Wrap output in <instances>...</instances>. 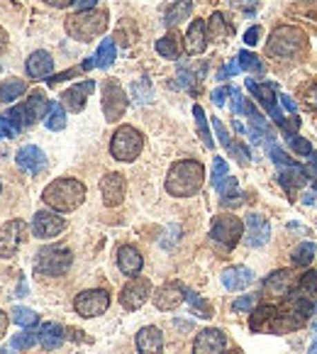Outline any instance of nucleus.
Instances as JSON below:
<instances>
[{
	"label": "nucleus",
	"instance_id": "nucleus-26",
	"mask_svg": "<svg viewBox=\"0 0 317 354\" xmlns=\"http://www.w3.org/2000/svg\"><path fill=\"white\" fill-rule=\"evenodd\" d=\"M52 71H54V59L47 52L39 49V52H32L27 57V73L32 78H49Z\"/></svg>",
	"mask_w": 317,
	"mask_h": 354
},
{
	"label": "nucleus",
	"instance_id": "nucleus-33",
	"mask_svg": "<svg viewBox=\"0 0 317 354\" xmlns=\"http://www.w3.org/2000/svg\"><path fill=\"white\" fill-rule=\"evenodd\" d=\"M47 130H52V132H59V130H64L66 127V108H64L61 103H49V110H47Z\"/></svg>",
	"mask_w": 317,
	"mask_h": 354
},
{
	"label": "nucleus",
	"instance_id": "nucleus-11",
	"mask_svg": "<svg viewBox=\"0 0 317 354\" xmlns=\"http://www.w3.org/2000/svg\"><path fill=\"white\" fill-rule=\"evenodd\" d=\"M25 240H27V223H22V220H8L0 227V257L3 259L15 257Z\"/></svg>",
	"mask_w": 317,
	"mask_h": 354
},
{
	"label": "nucleus",
	"instance_id": "nucleus-60",
	"mask_svg": "<svg viewBox=\"0 0 317 354\" xmlns=\"http://www.w3.org/2000/svg\"><path fill=\"white\" fill-rule=\"evenodd\" d=\"M6 330H8V313L0 310V337L6 335Z\"/></svg>",
	"mask_w": 317,
	"mask_h": 354
},
{
	"label": "nucleus",
	"instance_id": "nucleus-44",
	"mask_svg": "<svg viewBox=\"0 0 317 354\" xmlns=\"http://www.w3.org/2000/svg\"><path fill=\"white\" fill-rule=\"evenodd\" d=\"M224 176H227V162H224L222 156H215V162H213V176H210L213 186L218 188L220 183H222Z\"/></svg>",
	"mask_w": 317,
	"mask_h": 354
},
{
	"label": "nucleus",
	"instance_id": "nucleus-5",
	"mask_svg": "<svg viewBox=\"0 0 317 354\" xmlns=\"http://www.w3.org/2000/svg\"><path fill=\"white\" fill-rule=\"evenodd\" d=\"M47 110H49V100L44 98L42 91H35L22 105H15L12 110H8L6 118L15 125V130L20 132V130H25V127H32L37 120L47 118Z\"/></svg>",
	"mask_w": 317,
	"mask_h": 354
},
{
	"label": "nucleus",
	"instance_id": "nucleus-4",
	"mask_svg": "<svg viewBox=\"0 0 317 354\" xmlns=\"http://www.w3.org/2000/svg\"><path fill=\"white\" fill-rule=\"evenodd\" d=\"M307 39H305V32H300L298 27H278L273 30V35L269 37V47L266 52L276 59H291L296 54H300L305 49Z\"/></svg>",
	"mask_w": 317,
	"mask_h": 354
},
{
	"label": "nucleus",
	"instance_id": "nucleus-20",
	"mask_svg": "<svg viewBox=\"0 0 317 354\" xmlns=\"http://www.w3.org/2000/svg\"><path fill=\"white\" fill-rule=\"evenodd\" d=\"M15 164L27 174H39V171H44V167H47V154H44L39 147L27 145L15 154Z\"/></svg>",
	"mask_w": 317,
	"mask_h": 354
},
{
	"label": "nucleus",
	"instance_id": "nucleus-47",
	"mask_svg": "<svg viewBox=\"0 0 317 354\" xmlns=\"http://www.w3.org/2000/svg\"><path fill=\"white\" fill-rule=\"evenodd\" d=\"M218 193L222 196V198H229V196H234V193H240V191H237V178H234V176H224L222 183L218 186Z\"/></svg>",
	"mask_w": 317,
	"mask_h": 354
},
{
	"label": "nucleus",
	"instance_id": "nucleus-62",
	"mask_svg": "<svg viewBox=\"0 0 317 354\" xmlns=\"http://www.w3.org/2000/svg\"><path fill=\"white\" fill-rule=\"evenodd\" d=\"M307 354H317V339H312V344H310V352Z\"/></svg>",
	"mask_w": 317,
	"mask_h": 354
},
{
	"label": "nucleus",
	"instance_id": "nucleus-51",
	"mask_svg": "<svg viewBox=\"0 0 317 354\" xmlns=\"http://www.w3.org/2000/svg\"><path fill=\"white\" fill-rule=\"evenodd\" d=\"M259 37H261V27H249V30L244 32L247 47H254V44H259Z\"/></svg>",
	"mask_w": 317,
	"mask_h": 354
},
{
	"label": "nucleus",
	"instance_id": "nucleus-16",
	"mask_svg": "<svg viewBox=\"0 0 317 354\" xmlns=\"http://www.w3.org/2000/svg\"><path fill=\"white\" fill-rule=\"evenodd\" d=\"M151 301H154V306L159 308V310H176V308L186 301V286L178 281L164 283V286L151 296Z\"/></svg>",
	"mask_w": 317,
	"mask_h": 354
},
{
	"label": "nucleus",
	"instance_id": "nucleus-28",
	"mask_svg": "<svg viewBox=\"0 0 317 354\" xmlns=\"http://www.w3.org/2000/svg\"><path fill=\"white\" fill-rule=\"evenodd\" d=\"M37 335H39V342H42L44 349L61 347L64 339H66V333H64V328H61V325H57V323H44Z\"/></svg>",
	"mask_w": 317,
	"mask_h": 354
},
{
	"label": "nucleus",
	"instance_id": "nucleus-55",
	"mask_svg": "<svg viewBox=\"0 0 317 354\" xmlns=\"http://www.w3.org/2000/svg\"><path fill=\"white\" fill-rule=\"evenodd\" d=\"M237 71H240V64H237V62H229L227 66H224L222 71H220V78H229V76H234Z\"/></svg>",
	"mask_w": 317,
	"mask_h": 354
},
{
	"label": "nucleus",
	"instance_id": "nucleus-58",
	"mask_svg": "<svg viewBox=\"0 0 317 354\" xmlns=\"http://www.w3.org/2000/svg\"><path fill=\"white\" fill-rule=\"evenodd\" d=\"M278 100H281V105L288 110V113H296V103H293V98H291V95L281 93V95H278Z\"/></svg>",
	"mask_w": 317,
	"mask_h": 354
},
{
	"label": "nucleus",
	"instance_id": "nucleus-7",
	"mask_svg": "<svg viewBox=\"0 0 317 354\" xmlns=\"http://www.w3.org/2000/svg\"><path fill=\"white\" fill-rule=\"evenodd\" d=\"M73 257L66 247H47L37 254L35 259V274L37 277H61L71 266Z\"/></svg>",
	"mask_w": 317,
	"mask_h": 354
},
{
	"label": "nucleus",
	"instance_id": "nucleus-34",
	"mask_svg": "<svg viewBox=\"0 0 317 354\" xmlns=\"http://www.w3.org/2000/svg\"><path fill=\"white\" fill-rule=\"evenodd\" d=\"M156 52L162 54L164 59H178L181 57V44H178V37L173 35H166V37H162V39H159V42H156Z\"/></svg>",
	"mask_w": 317,
	"mask_h": 354
},
{
	"label": "nucleus",
	"instance_id": "nucleus-39",
	"mask_svg": "<svg viewBox=\"0 0 317 354\" xmlns=\"http://www.w3.org/2000/svg\"><path fill=\"white\" fill-rule=\"evenodd\" d=\"M193 115H195V120H198V132H200V137H203L205 147H208V149H213L215 142H213V135H210L208 118H205L203 108H200V105H195V108H193Z\"/></svg>",
	"mask_w": 317,
	"mask_h": 354
},
{
	"label": "nucleus",
	"instance_id": "nucleus-15",
	"mask_svg": "<svg viewBox=\"0 0 317 354\" xmlns=\"http://www.w3.org/2000/svg\"><path fill=\"white\" fill-rule=\"evenodd\" d=\"M100 193H103V203L108 208H117V205L125 201V193H127V181L122 174L117 171H110L100 178Z\"/></svg>",
	"mask_w": 317,
	"mask_h": 354
},
{
	"label": "nucleus",
	"instance_id": "nucleus-3",
	"mask_svg": "<svg viewBox=\"0 0 317 354\" xmlns=\"http://www.w3.org/2000/svg\"><path fill=\"white\" fill-rule=\"evenodd\" d=\"M105 30H108V12L105 10H81L66 17V32L78 42H90Z\"/></svg>",
	"mask_w": 317,
	"mask_h": 354
},
{
	"label": "nucleus",
	"instance_id": "nucleus-23",
	"mask_svg": "<svg viewBox=\"0 0 317 354\" xmlns=\"http://www.w3.org/2000/svg\"><path fill=\"white\" fill-rule=\"evenodd\" d=\"M264 288H266V293H269V296H273V298H288V296H291V291H293L291 271H286V269L273 271V274H271V277L264 281Z\"/></svg>",
	"mask_w": 317,
	"mask_h": 354
},
{
	"label": "nucleus",
	"instance_id": "nucleus-35",
	"mask_svg": "<svg viewBox=\"0 0 317 354\" xmlns=\"http://www.w3.org/2000/svg\"><path fill=\"white\" fill-rule=\"evenodd\" d=\"M115 57H117L115 42H113V39H103V42H100V47H98V52H95L93 62H95V66H98V68H108L110 64L115 62Z\"/></svg>",
	"mask_w": 317,
	"mask_h": 354
},
{
	"label": "nucleus",
	"instance_id": "nucleus-54",
	"mask_svg": "<svg viewBox=\"0 0 317 354\" xmlns=\"http://www.w3.org/2000/svg\"><path fill=\"white\" fill-rule=\"evenodd\" d=\"M234 8H242V10H254L259 6V0H229Z\"/></svg>",
	"mask_w": 317,
	"mask_h": 354
},
{
	"label": "nucleus",
	"instance_id": "nucleus-63",
	"mask_svg": "<svg viewBox=\"0 0 317 354\" xmlns=\"http://www.w3.org/2000/svg\"><path fill=\"white\" fill-rule=\"evenodd\" d=\"M12 347H0V354H10Z\"/></svg>",
	"mask_w": 317,
	"mask_h": 354
},
{
	"label": "nucleus",
	"instance_id": "nucleus-50",
	"mask_svg": "<svg viewBox=\"0 0 317 354\" xmlns=\"http://www.w3.org/2000/svg\"><path fill=\"white\" fill-rule=\"evenodd\" d=\"M17 130L8 118H0V140H8V137H15Z\"/></svg>",
	"mask_w": 317,
	"mask_h": 354
},
{
	"label": "nucleus",
	"instance_id": "nucleus-64",
	"mask_svg": "<svg viewBox=\"0 0 317 354\" xmlns=\"http://www.w3.org/2000/svg\"><path fill=\"white\" fill-rule=\"evenodd\" d=\"M0 191H3V183H0Z\"/></svg>",
	"mask_w": 317,
	"mask_h": 354
},
{
	"label": "nucleus",
	"instance_id": "nucleus-13",
	"mask_svg": "<svg viewBox=\"0 0 317 354\" xmlns=\"http://www.w3.org/2000/svg\"><path fill=\"white\" fill-rule=\"evenodd\" d=\"M151 296V281L144 277H135L120 291V303L125 310H140Z\"/></svg>",
	"mask_w": 317,
	"mask_h": 354
},
{
	"label": "nucleus",
	"instance_id": "nucleus-25",
	"mask_svg": "<svg viewBox=\"0 0 317 354\" xmlns=\"http://www.w3.org/2000/svg\"><path fill=\"white\" fill-rule=\"evenodd\" d=\"M117 266H120V271L125 277H137L142 271V266H144V259H142L137 247L125 245L117 250Z\"/></svg>",
	"mask_w": 317,
	"mask_h": 354
},
{
	"label": "nucleus",
	"instance_id": "nucleus-8",
	"mask_svg": "<svg viewBox=\"0 0 317 354\" xmlns=\"http://www.w3.org/2000/svg\"><path fill=\"white\" fill-rule=\"evenodd\" d=\"M242 234H244V223L232 213L218 215V218L213 220V227H210V237H213L218 245L227 247V250H232V247L242 240Z\"/></svg>",
	"mask_w": 317,
	"mask_h": 354
},
{
	"label": "nucleus",
	"instance_id": "nucleus-43",
	"mask_svg": "<svg viewBox=\"0 0 317 354\" xmlns=\"http://www.w3.org/2000/svg\"><path fill=\"white\" fill-rule=\"evenodd\" d=\"M132 95H135L137 103H149L151 100V86L146 78H140L135 86H132Z\"/></svg>",
	"mask_w": 317,
	"mask_h": 354
},
{
	"label": "nucleus",
	"instance_id": "nucleus-9",
	"mask_svg": "<svg viewBox=\"0 0 317 354\" xmlns=\"http://www.w3.org/2000/svg\"><path fill=\"white\" fill-rule=\"evenodd\" d=\"M127 93L125 88H122L115 78H108L103 84V113H105V120L115 122V120H120L122 115H125L127 110Z\"/></svg>",
	"mask_w": 317,
	"mask_h": 354
},
{
	"label": "nucleus",
	"instance_id": "nucleus-57",
	"mask_svg": "<svg viewBox=\"0 0 317 354\" xmlns=\"http://www.w3.org/2000/svg\"><path fill=\"white\" fill-rule=\"evenodd\" d=\"M95 3H98V0H73V6L78 8V12H81V10H93Z\"/></svg>",
	"mask_w": 317,
	"mask_h": 354
},
{
	"label": "nucleus",
	"instance_id": "nucleus-31",
	"mask_svg": "<svg viewBox=\"0 0 317 354\" xmlns=\"http://www.w3.org/2000/svg\"><path fill=\"white\" fill-rule=\"evenodd\" d=\"M276 313H278V308H276V306L256 308V310L251 313V320H249L251 330H254V333H259V330H266L271 325V320L276 318Z\"/></svg>",
	"mask_w": 317,
	"mask_h": 354
},
{
	"label": "nucleus",
	"instance_id": "nucleus-29",
	"mask_svg": "<svg viewBox=\"0 0 317 354\" xmlns=\"http://www.w3.org/2000/svg\"><path fill=\"white\" fill-rule=\"evenodd\" d=\"M191 10H193V0H176V3H171V8L166 10L164 20H166V25H169V27H176L178 22L188 20Z\"/></svg>",
	"mask_w": 317,
	"mask_h": 354
},
{
	"label": "nucleus",
	"instance_id": "nucleus-40",
	"mask_svg": "<svg viewBox=\"0 0 317 354\" xmlns=\"http://www.w3.org/2000/svg\"><path fill=\"white\" fill-rule=\"evenodd\" d=\"M237 64H240L242 71H251V73H261L264 71V64H261V59L256 57V54L251 52H240V57H237Z\"/></svg>",
	"mask_w": 317,
	"mask_h": 354
},
{
	"label": "nucleus",
	"instance_id": "nucleus-46",
	"mask_svg": "<svg viewBox=\"0 0 317 354\" xmlns=\"http://www.w3.org/2000/svg\"><path fill=\"white\" fill-rule=\"evenodd\" d=\"M288 145L293 147V149L298 151V154H302V156H312L315 154V151H312V145L307 140H302V137H291V140H288Z\"/></svg>",
	"mask_w": 317,
	"mask_h": 354
},
{
	"label": "nucleus",
	"instance_id": "nucleus-42",
	"mask_svg": "<svg viewBox=\"0 0 317 354\" xmlns=\"http://www.w3.org/2000/svg\"><path fill=\"white\" fill-rule=\"evenodd\" d=\"M269 154H271V159H273V162L278 164V167H281V169H288V167H298V164L293 162L291 156H288L286 151L281 149V147H276L273 142H269Z\"/></svg>",
	"mask_w": 317,
	"mask_h": 354
},
{
	"label": "nucleus",
	"instance_id": "nucleus-56",
	"mask_svg": "<svg viewBox=\"0 0 317 354\" xmlns=\"http://www.w3.org/2000/svg\"><path fill=\"white\" fill-rule=\"evenodd\" d=\"M242 198H244V193H234V196H229V198H222V205L234 208V205H242Z\"/></svg>",
	"mask_w": 317,
	"mask_h": 354
},
{
	"label": "nucleus",
	"instance_id": "nucleus-17",
	"mask_svg": "<svg viewBox=\"0 0 317 354\" xmlns=\"http://www.w3.org/2000/svg\"><path fill=\"white\" fill-rule=\"evenodd\" d=\"M227 349V337L222 335V330L208 328L198 335L193 342V354H222Z\"/></svg>",
	"mask_w": 317,
	"mask_h": 354
},
{
	"label": "nucleus",
	"instance_id": "nucleus-32",
	"mask_svg": "<svg viewBox=\"0 0 317 354\" xmlns=\"http://www.w3.org/2000/svg\"><path fill=\"white\" fill-rule=\"evenodd\" d=\"M25 91H27L25 81H20V78H8V81L0 84V103H10V100L20 98Z\"/></svg>",
	"mask_w": 317,
	"mask_h": 354
},
{
	"label": "nucleus",
	"instance_id": "nucleus-14",
	"mask_svg": "<svg viewBox=\"0 0 317 354\" xmlns=\"http://www.w3.org/2000/svg\"><path fill=\"white\" fill-rule=\"evenodd\" d=\"M247 88H249V93L264 105V110L271 115V120H273L276 125H283V122H286L283 113L276 108V86L273 84H256V81L249 78V81H247Z\"/></svg>",
	"mask_w": 317,
	"mask_h": 354
},
{
	"label": "nucleus",
	"instance_id": "nucleus-22",
	"mask_svg": "<svg viewBox=\"0 0 317 354\" xmlns=\"http://www.w3.org/2000/svg\"><path fill=\"white\" fill-rule=\"evenodd\" d=\"M137 349L140 354H164V335L154 325H146L137 333Z\"/></svg>",
	"mask_w": 317,
	"mask_h": 354
},
{
	"label": "nucleus",
	"instance_id": "nucleus-6",
	"mask_svg": "<svg viewBox=\"0 0 317 354\" xmlns=\"http://www.w3.org/2000/svg\"><path fill=\"white\" fill-rule=\"evenodd\" d=\"M144 149V137L140 130H135L132 125L117 127V132L113 135L110 142V154L117 159V162H135L137 156Z\"/></svg>",
	"mask_w": 317,
	"mask_h": 354
},
{
	"label": "nucleus",
	"instance_id": "nucleus-53",
	"mask_svg": "<svg viewBox=\"0 0 317 354\" xmlns=\"http://www.w3.org/2000/svg\"><path fill=\"white\" fill-rule=\"evenodd\" d=\"M229 93H232V88H224V86H222V88H215L213 91V103L215 105H224V100H227Z\"/></svg>",
	"mask_w": 317,
	"mask_h": 354
},
{
	"label": "nucleus",
	"instance_id": "nucleus-37",
	"mask_svg": "<svg viewBox=\"0 0 317 354\" xmlns=\"http://www.w3.org/2000/svg\"><path fill=\"white\" fill-rule=\"evenodd\" d=\"M186 301L191 303V308L195 310L198 318H213V308H210V303H208V301H203V298L198 296L195 291L186 288Z\"/></svg>",
	"mask_w": 317,
	"mask_h": 354
},
{
	"label": "nucleus",
	"instance_id": "nucleus-19",
	"mask_svg": "<svg viewBox=\"0 0 317 354\" xmlns=\"http://www.w3.org/2000/svg\"><path fill=\"white\" fill-rule=\"evenodd\" d=\"M208 22L205 20H193L191 27H188L186 37H183V49L186 54H203L205 47H208Z\"/></svg>",
	"mask_w": 317,
	"mask_h": 354
},
{
	"label": "nucleus",
	"instance_id": "nucleus-10",
	"mask_svg": "<svg viewBox=\"0 0 317 354\" xmlns=\"http://www.w3.org/2000/svg\"><path fill=\"white\" fill-rule=\"evenodd\" d=\"M73 308L81 318H98L110 308V293L103 291V288H90V291L78 293Z\"/></svg>",
	"mask_w": 317,
	"mask_h": 354
},
{
	"label": "nucleus",
	"instance_id": "nucleus-21",
	"mask_svg": "<svg viewBox=\"0 0 317 354\" xmlns=\"http://www.w3.org/2000/svg\"><path fill=\"white\" fill-rule=\"evenodd\" d=\"M95 84L93 81H81V84L71 86L68 91H64L61 100H64V108L71 110V113H81V110L86 108V100H88V95L93 93Z\"/></svg>",
	"mask_w": 317,
	"mask_h": 354
},
{
	"label": "nucleus",
	"instance_id": "nucleus-18",
	"mask_svg": "<svg viewBox=\"0 0 317 354\" xmlns=\"http://www.w3.org/2000/svg\"><path fill=\"white\" fill-rule=\"evenodd\" d=\"M244 227H247V237H244V242H247V245H249V247H264L266 242H269V237H271V227H269V220H266L264 215H259V213H249V215H247Z\"/></svg>",
	"mask_w": 317,
	"mask_h": 354
},
{
	"label": "nucleus",
	"instance_id": "nucleus-24",
	"mask_svg": "<svg viewBox=\"0 0 317 354\" xmlns=\"http://www.w3.org/2000/svg\"><path fill=\"white\" fill-rule=\"evenodd\" d=\"M254 281V271L247 266H227L222 271V286L227 291H242Z\"/></svg>",
	"mask_w": 317,
	"mask_h": 354
},
{
	"label": "nucleus",
	"instance_id": "nucleus-45",
	"mask_svg": "<svg viewBox=\"0 0 317 354\" xmlns=\"http://www.w3.org/2000/svg\"><path fill=\"white\" fill-rule=\"evenodd\" d=\"M256 301H259V296H256V293H247V296H240L237 298V301L232 303V310H254V306H256Z\"/></svg>",
	"mask_w": 317,
	"mask_h": 354
},
{
	"label": "nucleus",
	"instance_id": "nucleus-49",
	"mask_svg": "<svg viewBox=\"0 0 317 354\" xmlns=\"http://www.w3.org/2000/svg\"><path fill=\"white\" fill-rule=\"evenodd\" d=\"M213 125H215V132H218L220 142H222V147H224V149L229 151V147H232V137L227 135V130H224L222 120H218V118H213Z\"/></svg>",
	"mask_w": 317,
	"mask_h": 354
},
{
	"label": "nucleus",
	"instance_id": "nucleus-52",
	"mask_svg": "<svg viewBox=\"0 0 317 354\" xmlns=\"http://www.w3.org/2000/svg\"><path fill=\"white\" fill-rule=\"evenodd\" d=\"M244 95H242V91H237V88H232V110L234 113H242L244 110Z\"/></svg>",
	"mask_w": 317,
	"mask_h": 354
},
{
	"label": "nucleus",
	"instance_id": "nucleus-30",
	"mask_svg": "<svg viewBox=\"0 0 317 354\" xmlns=\"http://www.w3.org/2000/svg\"><path fill=\"white\" fill-rule=\"evenodd\" d=\"M229 35H232V27L224 22L222 12H215L208 22V39L210 42H224Z\"/></svg>",
	"mask_w": 317,
	"mask_h": 354
},
{
	"label": "nucleus",
	"instance_id": "nucleus-2",
	"mask_svg": "<svg viewBox=\"0 0 317 354\" xmlns=\"http://www.w3.org/2000/svg\"><path fill=\"white\" fill-rule=\"evenodd\" d=\"M42 198L57 213H71V210H76L86 201V186L78 178L64 176L44 188Z\"/></svg>",
	"mask_w": 317,
	"mask_h": 354
},
{
	"label": "nucleus",
	"instance_id": "nucleus-48",
	"mask_svg": "<svg viewBox=\"0 0 317 354\" xmlns=\"http://www.w3.org/2000/svg\"><path fill=\"white\" fill-rule=\"evenodd\" d=\"M281 130H283V135H286V140H291V137H296V135H298V130H300V118H296V115H293L291 120L283 122Z\"/></svg>",
	"mask_w": 317,
	"mask_h": 354
},
{
	"label": "nucleus",
	"instance_id": "nucleus-36",
	"mask_svg": "<svg viewBox=\"0 0 317 354\" xmlns=\"http://www.w3.org/2000/svg\"><path fill=\"white\" fill-rule=\"evenodd\" d=\"M10 315H12V323H17L20 328H32V325L39 323V315H37L32 308H25V306H15Z\"/></svg>",
	"mask_w": 317,
	"mask_h": 354
},
{
	"label": "nucleus",
	"instance_id": "nucleus-1",
	"mask_svg": "<svg viewBox=\"0 0 317 354\" xmlns=\"http://www.w3.org/2000/svg\"><path fill=\"white\" fill-rule=\"evenodd\" d=\"M205 181V167L195 159H181L169 169L166 176V191L173 198H188L195 196Z\"/></svg>",
	"mask_w": 317,
	"mask_h": 354
},
{
	"label": "nucleus",
	"instance_id": "nucleus-27",
	"mask_svg": "<svg viewBox=\"0 0 317 354\" xmlns=\"http://www.w3.org/2000/svg\"><path fill=\"white\" fill-rule=\"evenodd\" d=\"M315 293H317V271H307V274L300 277V281L296 283L288 301H310V298H315Z\"/></svg>",
	"mask_w": 317,
	"mask_h": 354
},
{
	"label": "nucleus",
	"instance_id": "nucleus-41",
	"mask_svg": "<svg viewBox=\"0 0 317 354\" xmlns=\"http://www.w3.org/2000/svg\"><path fill=\"white\" fill-rule=\"evenodd\" d=\"M37 339H39V335L32 333V330H25V333H20V335H15V337H12L10 347L12 349H30V347H35Z\"/></svg>",
	"mask_w": 317,
	"mask_h": 354
},
{
	"label": "nucleus",
	"instance_id": "nucleus-61",
	"mask_svg": "<svg viewBox=\"0 0 317 354\" xmlns=\"http://www.w3.org/2000/svg\"><path fill=\"white\" fill-rule=\"evenodd\" d=\"M6 47H8V32L0 27V54L6 52Z\"/></svg>",
	"mask_w": 317,
	"mask_h": 354
},
{
	"label": "nucleus",
	"instance_id": "nucleus-38",
	"mask_svg": "<svg viewBox=\"0 0 317 354\" xmlns=\"http://www.w3.org/2000/svg\"><path fill=\"white\" fill-rule=\"evenodd\" d=\"M312 259H315V245L312 242H300L293 250V264L296 266H307Z\"/></svg>",
	"mask_w": 317,
	"mask_h": 354
},
{
	"label": "nucleus",
	"instance_id": "nucleus-59",
	"mask_svg": "<svg viewBox=\"0 0 317 354\" xmlns=\"http://www.w3.org/2000/svg\"><path fill=\"white\" fill-rule=\"evenodd\" d=\"M47 6L52 8H66V6H73V0H44Z\"/></svg>",
	"mask_w": 317,
	"mask_h": 354
},
{
	"label": "nucleus",
	"instance_id": "nucleus-12",
	"mask_svg": "<svg viewBox=\"0 0 317 354\" xmlns=\"http://www.w3.org/2000/svg\"><path fill=\"white\" fill-rule=\"evenodd\" d=\"M64 230H66V220L57 210H39L32 218V234L39 240H52V237L61 234Z\"/></svg>",
	"mask_w": 317,
	"mask_h": 354
}]
</instances>
